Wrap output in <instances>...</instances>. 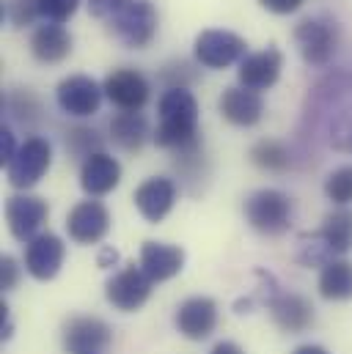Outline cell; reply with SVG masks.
<instances>
[{
	"instance_id": "obj_1",
	"label": "cell",
	"mask_w": 352,
	"mask_h": 354,
	"mask_svg": "<svg viewBox=\"0 0 352 354\" xmlns=\"http://www.w3.org/2000/svg\"><path fill=\"white\" fill-rule=\"evenodd\" d=\"M160 124L155 129V143L174 151L187 140L198 138V102L187 88H168L157 102Z\"/></svg>"
},
{
	"instance_id": "obj_2",
	"label": "cell",
	"mask_w": 352,
	"mask_h": 354,
	"mask_svg": "<svg viewBox=\"0 0 352 354\" xmlns=\"http://www.w3.org/2000/svg\"><path fill=\"white\" fill-rule=\"evenodd\" d=\"M245 220L254 231H259L262 236H281L292 228L294 223V203L286 192L264 187L256 189L245 198Z\"/></svg>"
},
{
	"instance_id": "obj_3",
	"label": "cell",
	"mask_w": 352,
	"mask_h": 354,
	"mask_svg": "<svg viewBox=\"0 0 352 354\" xmlns=\"http://www.w3.org/2000/svg\"><path fill=\"white\" fill-rule=\"evenodd\" d=\"M110 33L130 50H143L157 33V11L149 0H127L110 19Z\"/></svg>"
},
{
	"instance_id": "obj_4",
	"label": "cell",
	"mask_w": 352,
	"mask_h": 354,
	"mask_svg": "<svg viewBox=\"0 0 352 354\" xmlns=\"http://www.w3.org/2000/svg\"><path fill=\"white\" fill-rule=\"evenodd\" d=\"M50 165H53V146H50V140L42 138V135H30V138H25L19 143L14 160L6 168L8 184L14 189H30V187H36L44 178V174L50 171Z\"/></svg>"
},
{
	"instance_id": "obj_5",
	"label": "cell",
	"mask_w": 352,
	"mask_h": 354,
	"mask_svg": "<svg viewBox=\"0 0 352 354\" xmlns=\"http://www.w3.org/2000/svg\"><path fill=\"white\" fill-rule=\"evenodd\" d=\"M294 41L308 66H328L339 47V25L328 17H308L294 28Z\"/></svg>"
},
{
	"instance_id": "obj_6",
	"label": "cell",
	"mask_w": 352,
	"mask_h": 354,
	"mask_svg": "<svg viewBox=\"0 0 352 354\" xmlns=\"http://www.w3.org/2000/svg\"><path fill=\"white\" fill-rule=\"evenodd\" d=\"M152 286H155V280L141 269V264L138 266L127 264L107 277V283H105V297H107V302H110L116 310H121V313H135V310H141V308L149 302Z\"/></svg>"
},
{
	"instance_id": "obj_7",
	"label": "cell",
	"mask_w": 352,
	"mask_h": 354,
	"mask_svg": "<svg viewBox=\"0 0 352 354\" xmlns=\"http://www.w3.org/2000/svg\"><path fill=\"white\" fill-rule=\"evenodd\" d=\"M193 55L206 69H226L231 64H240L248 55V44L243 36L231 30H201L193 44Z\"/></svg>"
},
{
	"instance_id": "obj_8",
	"label": "cell",
	"mask_w": 352,
	"mask_h": 354,
	"mask_svg": "<svg viewBox=\"0 0 352 354\" xmlns=\"http://www.w3.org/2000/svg\"><path fill=\"white\" fill-rule=\"evenodd\" d=\"M102 91L107 96L110 104H116L121 113H141L146 104H149V96H152V86L149 80L138 72V69H113L105 83Z\"/></svg>"
},
{
	"instance_id": "obj_9",
	"label": "cell",
	"mask_w": 352,
	"mask_h": 354,
	"mask_svg": "<svg viewBox=\"0 0 352 354\" xmlns=\"http://www.w3.org/2000/svg\"><path fill=\"white\" fill-rule=\"evenodd\" d=\"M50 217V206L44 198L36 195H11L6 201V223L17 242H30L39 236L42 225Z\"/></svg>"
},
{
	"instance_id": "obj_10",
	"label": "cell",
	"mask_w": 352,
	"mask_h": 354,
	"mask_svg": "<svg viewBox=\"0 0 352 354\" xmlns=\"http://www.w3.org/2000/svg\"><path fill=\"white\" fill-rule=\"evenodd\" d=\"M110 231V212L102 201L88 198L69 209L67 214V234L78 245H99Z\"/></svg>"
},
{
	"instance_id": "obj_11",
	"label": "cell",
	"mask_w": 352,
	"mask_h": 354,
	"mask_svg": "<svg viewBox=\"0 0 352 354\" xmlns=\"http://www.w3.org/2000/svg\"><path fill=\"white\" fill-rule=\"evenodd\" d=\"M102 96H105L102 86L88 75H72V77L61 80L55 88L58 107L72 118H88V115L99 113Z\"/></svg>"
},
{
	"instance_id": "obj_12",
	"label": "cell",
	"mask_w": 352,
	"mask_h": 354,
	"mask_svg": "<svg viewBox=\"0 0 352 354\" xmlns=\"http://www.w3.org/2000/svg\"><path fill=\"white\" fill-rule=\"evenodd\" d=\"M218 302L209 297H190L174 313V324L182 338L187 341H206L218 330Z\"/></svg>"
},
{
	"instance_id": "obj_13",
	"label": "cell",
	"mask_w": 352,
	"mask_h": 354,
	"mask_svg": "<svg viewBox=\"0 0 352 354\" xmlns=\"http://www.w3.org/2000/svg\"><path fill=\"white\" fill-rule=\"evenodd\" d=\"M113 341L107 322L96 316H75L64 324V349L69 354H99Z\"/></svg>"
},
{
	"instance_id": "obj_14",
	"label": "cell",
	"mask_w": 352,
	"mask_h": 354,
	"mask_svg": "<svg viewBox=\"0 0 352 354\" xmlns=\"http://www.w3.org/2000/svg\"><path fill=\"white\" fill-rule=\"evenodd\" d=\"M281 69H283V55L278 47H267L262 53H248L243 61H240V69H237V77H240V86L248 91H262L272 88L281 77Z\"/></svg>"
},
{
	"instance_id": "obj_15",
	"label": "cell",
	"mask_w": 352,
	"mask_h": 354,
	"mask_svg": "<svg viewBox=\"0 0 352 354\" xmlns=\"http://www.w3.org/2000/svg\"><path fill=\"white\" fill-rule=\"evenodd\" d=\"M67 248L55 234H39L25 245V272L36 280H53L64 266Z\"/></svg>"
},
{
	"instance_id": "obj_16",
	"label": "cell",
	"mask_w": 352,
	"mask_h": 354,
	"mask_svg": "<svg viewBox=\"0 0 352 354\" xmlns=\"http://www.w3.org/2000/svg\"><path fill=\"white\" fill-rule=\"evenodd\" d=\"M135 209L141 212V217L146 223H163L176 203V184L166 176L146 178L135 192H132Z\"/></svg>"
},
{
	"instance_id": "obj_17",
	"label": "cell",
	"mask_w": 352,
	"mask_h": 354,
	"mask_svg": "<svg viewBox=\"0 0 352 354\" xmlns=\"http://www.w3.org/2000/svg\"><path fill=\"white\" fill-rule=\"evenodd\" d=\"M267 310L272 324L289 335H300L314 324V305L300 294H275L267 302Z\"/></svg>"
},
{
	"instance_id": "obj_18",
	"label": "cell",
	"mask_w": 352,
	"mask_h": 354,
	"mask_svg": "<svg viewBox=\"0 0 352 354\" xmlns=\"http://www.w3.org/2000/svg\"><path fill=\"white\" fill-rule=\"evenodd\" d=\"M218 110L220 115L231 124V127H256L264 115V102L256 91H248L243 86L226 88L218 99Z\"/></svg>"
},
{
	"instance_id": "obj_19",
	"label": "cell",
	"mask_w": 352,
	"mask_h": 354,
	"mask_svg": "<svg viewBox=\"0 0 352 354\" xmlns=\"http://www.w3.org/2000/svg\"><path fill=\"white\" fill-rule=\"evenodd\" d=\"M121 181V165L116 157L99 151L94 157H88L80 165V187L88 198H102L107 192H113Z\"/></svg>"
},
{
	"instance_id": "obj_20",
	"label": "cell",
	"mask_w": 352,
	"mask_h": 354,
	"mask_svg": "<svg viewBox=\"0 0 352 354\" xmlns=\"http://www.w3.org/2000/svg\"><path fill=\"white\" fill-rule=\"evenodd\" d=\"M141 269L155 280L166 283L184 269V250L168 242H143L141 245Z\"/></svg>"
},
{
	"instance_id": "obj_21",
	"label": "cell",
	"mask_w": 352,
	"mask_h": 354,
	"mask_svg": "<svg viewBox=\"0 0 352 354\" xmlns=\"http://www.w3.org/2000/svg\"><path fill=\"white\" fill-rule=\"evenodd\" d=\"M171 154H174V157H171V165H174V171L179 174V178L184 181V187H187L190 192H198L201 184L209 178V160H206V154H204V140H201V135L193 138V140H187L184 146L174 149Z\"/></svg>"
},
{
	"instance_id": "obj_22",
	"label": "cell",
	"mask_w": 352,
	"mask_h": 354,
	"mask_svg": "<svg viewBox=\"0 0 352 354\" xmlns=\"http://www.w3.org/2000/svg\"><path fill=\"white\" fill-rule=\"evenodd\" d=\"M107 132L113 146L127 154H138L146 146V140L155 138V132H149V121L141 113H116L107 124Z\"/></svg>"
},
{
	"instance_id": "obj_23",
	"label": "cell",
	"mask_w": 352,
	"mask_h": 354,
	"mask_svg": "<svg viewBox=\"0 0 352 354\" xmlns=\"http://www.w3.org/2000/svg\"><path fill=\"white\" fill-rule=\"evenodd\" d=\"M30 53L39 64H47V66L61 64L72 53V36L61 25H53V22L39 25L30 36Z\"/></svg>"
},
{
	"instance_id": "obj_24",
	"label": "cell",
	"mask_w": 352,
	"mask_h": 354,
	"mask_svg": "<svg viewBox=\"0 0 352 354\" xmlns=\"http://www.w3.org/2000/svg\"><path fill=\"white\" fill-rule=\"evenodd\" d=\"M319 294L328 302H347L352 299V264L344 259H333L319 272Z\"/></svg>"
},
{
	"instance_id": "obj_25",
	"label": "cell",
	"mask_w": 352,
	"mask_h": 354,
	"mask_svg": "<svg viewBox=\"0 0 352 354\" xmlns=\"http://www.w3.org/2000/svg\"><path fill=\"white\" fill-rule=\"evenodd\" d=\"M319 234L325 236V242L331 245V250L336 256H344L352 250V209L342 206L331 214H325V223L319 228Z\"/></svg>"
},
{
	"instance_id": "obj_26",
	"label": "cell",
	"mask_w": 352,
	"mask_h": 354,
	"mask_svg": "<svg viewBox=\"0 0 352 354\" xmlns=\"http://www.w3.org/2000/svg\"><path fill=\"white\" fill-rule=\"evenodd\" d=\"M251 162L267 174H286L292 168V154L281 140L264 138L251 149Z\"/></svg>"
},
{
	"instance_id": "obj_27",
	"label": "cell",
	"mask_w": 352,
	"mask_h": 354,
	"mask_svg": "<svg viewBox=\"0 0 352 354\" xmlns=\"http://www.w3.org/2000/svg\"><path fill=\"white\" fill-rule=\"evenodd\" d=\"M64 146H67V154L72 160H80V165H83L88 157L102 151L105 138L91 127H72L64 132Z\"/></svg>"
},
{
	"instance_id": "obj_28",
	"label": "cell",
	"mask_w": 352,
	"mask_h": 354,
	"mask_svg": "<svg viewBox=\"0 0 352 354\" xmlns=\"http://www.w3.org/2000/svg\"><path fill=\"white\" fill-rule=\"evenodd\" d=\"M6 110H8V115H11L14 121H19L22 127L39 124V121H42V113H44V110H42V102H39L28 88L11 91V93L6 96Z\"/></svg>"
},
{
	"instance_id": "obj_29",
	"label": "cell",
	"mask_w": 352,
	"mask_h": 354,
	"mask_svg": "<svg viewBox=\"0 0 352 354\" xmlns=\"http://www.w3.org/2000/svg\"><path fill=\"white\" fill-rule=\"evenodd\" d=\"M333 250H331V245L325 242V236L317 231V234H303L300 239H297V250H294V259H297V264L303 266H325L333 261Z\"/></svg>"
},
{
	"instance_id": "obj_30",
	"label": "cell",
	"mask_w": 352,
	"mask_h": 354,
	"mask_svg": "<svg viewBox=\"0 0 352 354\" xmlns=\"http://www.w3.org/2000/svg\"><path fill=\"white\" fill-rule=\"evenodd\" d=\"M325 195L336 206L352 203V165H342V168L328 174V178H325Z\"/></svg>"
},
{
	"instance_id": "obj_31",
	"label": "cell",
	"mask_w": 352,
	"mask_h": 354,
	"mask_svg": "<svg viewBox=\"0 0 352 354\" xmlns=\"http://www.w3.org/2000/svg\"><path fill=\"white\" fill-rule=\"evenodd\" d=\"M160 83L168 88H190L195 80H198V72H195V66L190 64V61H184V58H179V61H171V64H166L163 69H160Z\"/></svg>"
},
{
	"instance_id": "obj_32",
	"label": "cell",
	"mask_w": 352,
	"mask_h": 354,
	"mask_svg": "<svg viewBox=\"0 0 352 354\" xmlns=\"http://www.w3.org/2000/svg\"><path fill=\"white\" fill-rule=\"evenodd\" d=\"M3 14L8 17L11 28H25V25H33L39 14V0H6V8Z\"/></svg>"
},
{
	"instance_id": "obj_33",
	"label": "cell",
	"mask_w": 352,
	"mask_h": 354,
	"mask_svg": "<svg viewBox=\"0 0 352 354\" xmlns=\"http://www.w3.org/2000/svg\"><path fill=\"white\" fill-rule=\"evenodd\" d=\"M80 0H39V14L53 22V25H61L67 19H72V14L78 11Z\"/></svg>"
},
{
	"instance_id": "obj_34",
	"label": "cell",
	"mask_w": 352,
	"mask_h": 354,
	"mask_svg": "<svg viewBox=\"0 0 352 354\" xmlns=\"http://www.w3.org/2000/svg\"><path fill=\"white\" fill-rule=\"evenodd\" d=\"M19 274H22V266L17 264L14 256H3L0 259V288L3 291H11L17 286V280H19Z\"/></svg>"
},
{
	"instance_id": "obj_35",
	"label": "cell",
	"mask_w": 352,
	"mask_h": 354,
	"mask_svg": "<svg viewBox=\"0 0 352 354\" xmlns=\"http://www.w3.org/2000/svg\"><path fill=\"white\" fill-rule=\"evenodd\" d=\"M124 3H127V0H88V11H91V17L107 22Z\"/></svg>"
},
{
	"instance_id": "obj_36",
	"label": "cell",
	"mask_w": 352,
	"mask_h": 354,
	"mask_svg": "<svg viewBox=\"0 0 352 354\" xmlns=\"http://www.w3.org/2000/svg\"><path fill=\"white\" fill-rule=\"evenodd\" d=\"M17 140H14V132L3 124V129H0V162L8 168V162L14 160V154H17Z\"/></svg>"
},
{
	"instance_id": "obj_37",
	"label": "cell",
	"mask_w": 352,
	"mask_h": 354,
	"mask_svg": "<svg viewBox=\"0 0 352 354\" xmlns=\"http://www.w3.org/2000/svg\"><path fill=\"white\" fill-rule=\"evenodd\" d=\"M259 3L272 14H292L303 6V0H259Z\"/></svg>"
},
{
	"instance_id": "obj_38",
	"label": "cell",
	"mask_w": 352,
	"mask_h": 354,
	"mask_svg": "<svg viewBox=\"0 0 352 354\" xmlns=\"http://www.w3.org/2000/svg\"><path fill=\"white\" fill-rule=\"evenodd\" d=\"M96 264L102 266V269L116 266L118 264V250H116V248H110V245H102V248H99V259H96Z\"/></svg>"
},
{
	"instance_id": "obj_39",
	"label": "cell",
	"mask_w": 352,
	"mask_h": 354,
	"mask_svg": "<svg viewBox=\"0 0 352 354\" xmlns=\"http://www.w3.org/2000/svg\"><path fill=\"white\" fill-rule=\"evenodd\" d=\"M209 354H245L234 341H220V344H215V349Z\"/></svg>"
},
{
	"instance_id": "obj_40",
	"label": "cell",
	"mask_w": 352,
	"mask_h": 354,
	"mask_svg": "<svg viewBox=\"0 0 352 354\" xmlns=\"http://www.w3.org/2000/svg\"><path fill=\"white\" fill-rule=\"evenodd\" d=\"M292 354H328V349H322L317 344H303V346H297Z\"/></svg>"
}]
</instances>
